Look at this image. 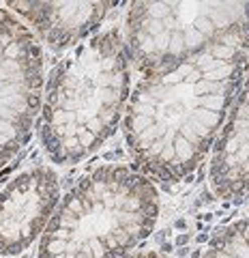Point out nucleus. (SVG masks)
Listing matches in <instances>:
<instances>
[{"label":"nucleus","mask_w":249,"mask_h":258,"mask_svg":"<svg viewBox=\"0 0 249 258\" xmlns=\"http://www.w3.org/2000/svg\"><path fill=\"white\" fill-rule=\"evenodd\" d=\"M249 71V20L196 56L138 84L125 138L138 170L161 181L194 174L223 127Z\"/></svg>","instance_id":"f257e3e1"},{"label":"nucleus","mask_w":249,"mask_h":258,"mask_svg":"<svg viewBox=\"0 0 249 258\" xmlns=\"http://www.w3.org/2000/svg\"><path fill=\"white\" fill-rule=\"evenodd\" d=\"M129 97V58L118 30L77 45L54 67L41 114V142L56 164H77L106 142Z\"/></svg>","instance_id":"f03ea898"},{"label":"nucleus","mask_w":249,"mask_h":258,"mask_svg":"<svg viewBox=\"0 0 249 258\" xmlns=\"http://www.w3.org/2000/svg\"><path fill=\"white\" fill-rule=\"evenodd\" d=\"M157 215L159 196L148 176L101 166L52 215L39 258H120L150 235Z\"/></svg>","instance_id":"7ed1b4c3"},{"label":"nucleus","mask_w":249,"mask_h":258,"mask_svg":"<svg viewBox=\"0 0 249 258\" xmlns=\"http://www.w3.org/2000/svg\"><path fill=\"white\" fill-rule=\"evenodd\" d=\"M247 20L249 3H133L125 52L150 76L196 56Z\"/></svg>","instance_id":"20e7f679"},{"label":"nucleus","mask_w":249,"mask_h":258,"mask_svg":"<svg viewBox=\"0 0 249 258\" xmlns=\"http://www.w3.org/2000/svg\"><path fill=\"white\" fill-rule=\"evenodd\" d=\"M43 91V54L28 26L0 9V168L28 140Z\"/></svg>","instance_id":"39448f33"},{"label":"nucleus","mask_w":249,"mask_h":258,"mask_svg":"<svg viewBox=\"0 0 249 258\" xmlns=\"http://www.w3.org/2000/svg\"><path fill=\"white\" fill-rule=\"evenodd\" d=\"M60 185L50 168L20 174L0 194V254L26 249L58 205Z\"/></svg>","instance_id":"423d86ee"},{"label":"nucleus","mask_w":249,"mask_h":258,"mask_svg":"<svg viewBox=\"0 0 249 258\" xmlns=\"http://www.w3.org/2000/svg\"><path fill=\"white\" fill-rule=\"evenodd\" d=\"M211 187L223 200L249 194V78L228 123L221 127L211 159Z\"/></svg>","instance_id":"0eeeda50"},{"label":"nucleus","mask_w":249,"mask_h":258,"mask_svg":"<svg viewBox=\"0 0 249 258\" xmlns=\"http://www.w3.org/2000/svg\"><path fill=\"white\" fill-rule=\"evenodd\" d=\"M11 7L26 15L52 47L62 50L97 28L116 3H15Z\"/></svg>","instance_id":"6e6552de"},{"label":"nucleus","mask_w":249,"mask_h":258,"mask_svg":"<svg viewBox=\"0 0 249 258\" xmlns=\"http://www.w3.org/2000/svg\"><path fill=\"white\" fill-rule=\"evenodd\" d=\"M204 258H249V217L226 226L211 241Z\"/></svg>","instance_id":"1a4fd4ad"},{"label":"nucleus","mask_w":249,"mask_h":258,"mask_svg":"<svg viewBox=\"0 0 249 258\" xmlns=\"http://www.w3.org/2000/svg\"><path fill=\"white\" fill-rule=\"evenodd\" d=\"M129 258H161V256H157L152 252H146V254H135V256H129Z\"/></svg>","instance_id":"9d476101"}]
</instances>
